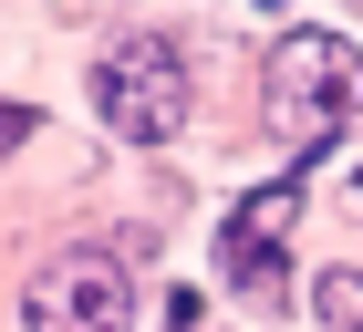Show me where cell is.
Instances as JSON below:
<instances>
[{
	"mask_svg": "<svg viewBox=\"0 0 363 332\" xmlns=\"http://www.w3.org/2000/svg\"><path fill=\"white\" fill-rule=\"evenodd\" d=\"M353 208H363V187H353Z\"/></svg>",
	"mask_w": 363,
	"mask_h": 332,
	"instance_id": "7",
	"label": "cell"
},
{
	"mask_svg": "<svg viewBox=\"0 0 363 332\" xmlns=\"http://www.w3.org/2000/svg\"><path fill=\"white\" fill-rule=\"evenodd\" d=\"M322 311H333V322H353V332H363V280H322Z\"/></svg>",
	"mask_w": 363,
	"mask_h": 332,
	"instance_id": "5",
	"label": "cell"
},
{
	"mask_svg": "<svg viewBox=\"0 0 363 332\" xmlns=\"http://www.w3.org/2000/svg\"><path fill=\"white\" fill-rule=\"evenodd\" d=\"M301 197H311V177H270V187H250L228 208V270H239V291H280V249H291Z\"/></svg>",
	"mask_w": 363,
	"mask_h": 332,
	"instance_id": "4",
	"label": "cell"
},
{
	"mask_svg": "<svg viewBox=\"0 0 363 332\" xmlns=\"http://www.w3.org/2000/svg\"><path fill=\"white\" fill-rule=\"evenodd\" d=\"M353 114H363V52L342 31H280L270 42V135L311 166L342 145Z\"/></svg>",
	"mask_w": 363,
	"mask_h": 332,
	"instance_id": "1",
	"label": "cell"
},
{
	"mask_svg": "<svg viewBox=\"0 0 363 332\" xmlns=\"http://www.w3.org/2000/svg\"><path fill=\"white\" fill-rule=\"evenodd\" d=\"M94 104H104V125L125 145H167L177 125H187V62H177L167 31H125V42H104V62H94Z\"/></svg>",
	"mask_w": 363,
	"mask_h": 332,
	"instance_id": "2",
	"label": "cell"
},
{
	"mask_svg": "<svg viewBox=\"0 0 363 332\" xmlns=\"http://www.w3.org/2000/svg\"><path fill=\"white\" fill-rule=\"evenodd\" d=\"M167 322H177V332H208V301H197V291H177V301H167Z\"/></svg>",
	"mask_w": 363,
	"mask_h": 332,
	"instance_id": "6",
	"label": "cell"
},
{
	"mask_svg": "<svg viewBox=\"0 0 363 332\" xmlns=\"http://www.w3.org/2000/svg\"><path fill=\"white\" fill-rule=\"evenodd\" d=\"M21 322L31 332H125L135 322V291H125V270H114L104 249H62V260L31 270Z\"/></svg>",
	"mask_w": 363,
	"mask_h": 332,
	"instance_id": "3",
	"label": "cell"
}]
</instances>
